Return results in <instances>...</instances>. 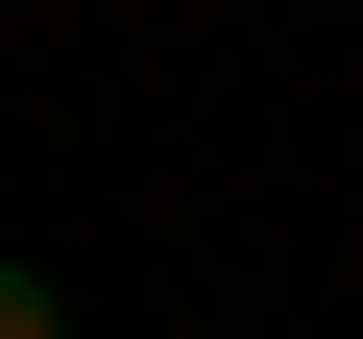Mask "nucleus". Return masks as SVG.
<instances>
[{
    "instance_id": "1",
    "label": "nucleus",
    "mask_w": 363,
    "mask_h": 339,
    "mask_svg": "<svg viewBox=\"0 0 363 339\" xmlns=\"http://www.w3.org/2000/svg\"><path fill=\"white\" fill-rule=\"evenodd\" d=\"M0 339H73V291H49V267H25V243H0Z\"/></svg>"
}]
</instances>
